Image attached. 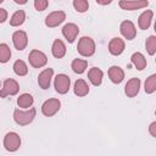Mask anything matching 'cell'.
<instances>
[{"mask_svg":"<svg viewBox=\"0 0 156 156\" xmlns=\"http://www.w3.org/2000/svg\"><path fill=\"white\" fill-rule=\"evenodd\" d=\"M124 48H126V43L122 38H112L108 43V51L111 55L113 56H118L121 55L123 51H124Z\"/></svg>","mask_w":156,"mask_h":156,"instance_id":"5bb4252c","label":"cell"},{"mask_svg":"<svg viewBox=\"0 0 156 156\" xmlns=\"http://www.w3.org/2000/svg\"><path fill=\"white\" fill-rule=\"evenodd\" d=\"M20 91V84L17 80L12 78H7L2 83V88L0 90V98H6V96H12L16 95Z\"/></svg>","mask_w":156,"mask_h":156,"instance_id":"52a82bcc","label":"cell"},{"mask_svg":"<svg viewBox=\"0 0 156 156\" xmlns=\"http://www.w3.org/2000/svg\"><path fill=\"white\" fill-rule=\"evenodd\" d=\"M130 61H132V63L135 66V68H136L138 71H143V69L146 67V65H147L146 58H145V56H144L141 52H134V54L132 55V57H130Z\"/></svg>","mask_w":156,"mask_h":156,"instance_id":"7402d4cb","label":"cell"},{"mask_svg":"<svg viewBox=\"0 0 156 156\" xmlns=\"http://www.w3.org/2000/svg\"><path fill=\"white\" fill-rule=\"evenodd\" d=\"M73 91L77 96L83 98L89 94V85L84 79H77L73 85Z\"/></svg>","mask_w":156,"mask_h":156,"instance_id":"ffe728a7","label":"cell"},{"mask_svg":"<svg viewBox=\"0 0 156 156\" xmlns=\"http://www.w3.org/2000/svg\"><path fill=\"white\" fill-rule=\"evenodd\" d=\"M12 43L15 49H17L18 51H22L27 48L28 45V35L24 30H16L12 34Z\"/></svg>","mask_w":156,"mask_h":156,"instance_id":"30bf717a","label":"cell"},{"mask_svg":"<svg viewBox=\"0 0 156 156\" xmlns=\"http://www.w3.org/2000/svg\"><path fill=\"white\" fill-rule=\"evenodd\" d=\"M112 1L111 0H107V1H102V0H96V4L99 5H110Z\"/></svg>","mask_w":156,"mask_h":156,"instance_id":"d6a6232c","label":"cell"},{"mask_svg":"<svg viewBox=\"0 0 156 156\" xmlns=\"http://www.w3.org/2000/svg\"><path fill=\"white\" fill-rule=\"evenodd\" d=\"M79 34V28L76 23H66L62 28V35L68 43H73Z\"/></svg>","mask_w":156,"mask_h":156,"instance_id":"7c38bea8","label":"cell"},{"mask_svg":"<svg viewBox=\"0 0 156 156\" xmlns=\"http://www.w3.org/2000/svg\"><path fill=\"white\" fill-rule=\"evenodd\" d=\"M16 4H20V5H24L27 4V0H13Z\"/></svg>","mask_w":156,"mask_h":156,"instance_id":"836d02e7","label":"cell"},{"mask_svg":"<svg viewBox=\"0 0 156 156\" xmlns=\"http://www.w3.org/2000/svg\"><path fill=\"white\" fill-rule=\"evenodd\" d=\"M60 108H61V101L58 99H55V98L48 99L41 105V113L46 117H52L60 111Z\"/></svg>","mask_w":156,"mask_h":156,"instance_id":"8992f818","label":"cell"},{"mask_svg":"<svg viewBox=\"0 0 156 156\" xmlns=\"http://www.w3.org/2000/svg\"><path fill=\"white\" fill-rule=\"evenodd\" d=\"M21 146V136L16 132H9L4 136V147L9 152H15Z\"/></svg>","mask_w":156,"mask_h":156,"instance_id":"3957f363","label":"cell"},{"mask_svg":"<svg viewBox=\"0 0 156 156\" xmlns=\"http://www.w3.org/2000/svg\"><path fill=\"white\" fill-rule=\"evenodd\" d=\"M65 20H66L65 11H61V10L54 11V12H50L45 17V26L49 27V28H55V27L60 26Z\"/></svg>","mask_w":156,"mask_h":156,"instance_id":"ba28073f","label":"cell"},{"mask_svg":"<svg viewBox=\"0 0 156 156\" xmlns=\"http://www.w3.org/2000/svg\"><path fill=\"white\" fill-rule=\"evenodd\" d=\"M118 5L123 10L134 11V10H140V9L146 7L149 5V1H146V0H136V1H133V0H121L118 2Z\"/></svg>","mask_w":156,"mask_h":156,"instance_id":"8fae6325","label":"cell"},{"mask_svg":"<svg viewBox=\"0 0 156 156\" xmlns=\"http://www.w3.org/2000/svg\"><path fill=\"white\" fill-rule=\"evenodd\" d=\"M77 51L84 57H90L95 54V41L90 37H82L77 44Z\"/></svg>","mask_w":156,"mask_h":156,"instance_id":"7a4b0ae2","label":"cell"},{"mask_svg":"<svg viewBox=\"0 0 156 156\" xmlns=\"http://www.w3.org/2000/svg\"><path fill=\"white\" fill-rule=\"evenodd\" d=\"M69 87H71V79L67 74L65 73H60L55 77V80H54V88L56 90V93L63 95V94H67L68 90H69Z\"/></svg>","mask_w":156,"mask_h":156,"instance_id":"5b68a950","label":"cell"},{"mask_svg":"<svg viewBox=\"0 0 156 156\" xmlns=\"http://www.w3.org/2000/svg\"><path fill=\"white\" fill-rule=\"evenodd\" d=\"M11 58V50L7 44H0V63H6Z\"/></svg>","mask_w":156,"mask_h":156,"instance_id":"4316f807","label":"cell"},{"mask_svg":"<svg viewBox=\"0 0 156 156\" xmlns=\"http://www.w3.org/2000/svg\"><path fill=\"white\" fill-rule=\"evenodd\" d=\"M73 7L76 9L77 12L83 13V12L88 11V9H89V2H88L87 0H73Z\"/></svg>","mask_w":156,"mask_h":156,"instance_id":"f1b7e54d","label":"cell"},{"mask_svg":"<svg viewBox=\"0 0 156 156\" xmlns=\"http://www.w3.org/2000/svg\"><path fill=\"white\" fill-rule=\"evenodd\" d=\"M24 21H26V12L23 10H17L16 12H13V15L10 18V26L18 27V26L23 24Z\"/></svg>","mask_w":156,"mask_h":156,"instance_id":"cb8c5ba5","label":"cell"},{"mask_svg":"<svg viewBox=\"0 0 156 156\" xmlns=\"http://www.w3.org/2000/svg\"><path fill=\"white\" fill-rule=\"evenodd\" d=\"M144 89L146 94H152L156 90V74H151L146 78L145 84H144Z\"/></svg>","mask_w":156,"mask_h":156,"instance_id":"484cf974","label":"cell"},{"mask_svg":"<svg viewBox=\"0 0 156 156\" xmlns=\"http://www.w3.org/2000/svg\"><path fill=\"white\" fill-rule=\"evenodd\" d=\"M48 6H49L48 0H35L34 1V7L37 11H44V10H46Z\"/></svg>","mask_w":156,"mask_h":156,"instance_id":"f546056e","label":"cell"},{"mask_svg":"<svg viewBox=\"0 0 156 156\" xmlns=\"http://www.w3.org/2000/svg\"><path fill=\"white\" fill-rule=\"evenodd\" d=\"M34 104V98L28 94V93H24V94H21L18 98H17V105L20 108H30Z\"/></svg>","mask_w":156,"mask_h":156,"instance_id":"44dd1931","label":"cell"},{"mask_svg":"<svg viewBox=\"0 0 156 156\" xmlns=\"http://www.w3.org/2000/svg\"><path fill=\"white\" fill-rule=\"evenodd\" d=\"M4 2V0H0V4H2Z\"/></svg>","mask_w":156,"mask_h":156,"instance_id":"e575fe53","label":"cell"},{"mask_svg":"<svg viewBox=\"0 0 156 156\" xmlns=\"http://www.w3.org/2000/svg\"><path fill=\"white\" fill-rule=\"evenodd\" d=\"M145 48L146 51L150 56H154L156 54V37L155 35H150L146 41H145Z\"/></svg>","mask_w":156,"mask_h":156,"instance_id":"83f0119b","label":"cell"},{"mask_svg":"<svg viewBox=\"0 0 156 156\" xmlns=\"http://www.w3.org/2000/svg\"><path fill=\"white\" fill-rule=\"evenodd\" d=\"M140 84H141V82H140L139 78H130V79L127 82L126 87H124V93H126V95H127L128 98H134V96H136V95L139 94V90H140Z\"/></svg>","mask_w":156,"mask_h":156,"instance_id":"9a60e30c","label":"cell"},{"mask_svg":"<svg viewBox=\"0 0 156 156\" xmlns=\"http://www.w3.org/2000/svg\"><path fill=\"white\" fill-rule=\"evenodd\" d=\"M119 32L121 34L123 35L124 39L127 40H133L135 37H136V28H135V24L129 21V20H126L121 23L119 26Z\"/></svg>","mask_w":156,"mask_h":156,"instance_id":"9c48e42d","label":"cell"},{"mask_svg":"<svg viewBox=\"0 0 156 156\" xmlns=\"http://www.w3.org/2000/svg\"><path fill=\"white\" fill-rule=\"evenodd\" d=\"M149 133L151 134V136L156 138V122H152L149 127Z\"/></svg>","mask_w":156,"mask_h":156,"instance_id":"1f68e13d","label":"cell"},{"mask_svg":"<svg viewBox=\"0 0 156 156\" xmlns=\"http://www.w3.org/2000/svg\"><path fill=\"white\" fill-rule=\"evenodd\" d=\"M107 74L110 80L115 84H119L124 79V71L119 66H111L107 71Z\"/></svg>","mask_w":156,"mask_h":156,"instance_id":"2e32d148","label":"cell"},{"mask_svg":"<svg viewBox=\"0 0 156 156\" xmlns=\"http://www.w3.org/2000/svg\"><path fill=\"white\" fill-rule=\"evenodd\" d=\"M54 76V69L52 68H45L43 69L39 76H38V84L43 90H46L50 88L51 84V79Z\"/></svg>","mask_w":156,"mask_h":156,"instance_id":"4fadbf2b","label":"cell"},{"mask_svg":"<svg viewBox=\"0 0 156 156\" xmlns=\"http://www.w3.org/2000/svg\"><path fill=\"white\" fill-rule=\"evenodd\" d=\"M51 54L55 58H62L66 55V45L61 39H55L51 45Z\"/></svg>","mask_w":156,"mask_h":156,"instance_id":"d6986e66","label":"cell"},{"mask_svg":"<svg viewBox=\"0 0 156 156\" xmlns=\"http://www.w3.org/2000/svg\"><path fill=\"white\" fill-rule=\"evenodd\" d=\"M88 67V61L87 60H83V58H74L71 63V68L74 73L77 74H82L85 72Z\"/></svg>","mask_w":156,"mask_h":156,"instance_id":"603a6c76","label":"cell"},{"mask_svg":"<svg viewBox=\"0 0 156 156\" xmlns=\"http://www.w3.org/2000/svg\"><path fill=\"white\" fill-rule=\"evenodd\" d=\"M35 115H37V110L34 107H30L24 111L16 108L13 111V121L18 126H28L33 122V119L35 118Z\"/></svg>","mask_w":156,"mask_h":156,"instance_id":"6da1fadb","label":"cell"},{"mask_svg":"<svg viewBox=\"0 0 156 156\" xmlns=\"http://www.w3.org/2000/svg\"><path fill=\"white\" fill-rule=\"evenodd\" d=\"M102 78H104V72H102L100 68L93 67V68L89 69V72H88V79H89V82H90L93 85H95V87L101 85Z\"/></svg>","mask_w":156,"mask_h":156,"instance_id":"ac0fdd59","label":"cell"},{"mask_svg":"<svg viewBox=\"0 0 156 156\" xmlns=\"http://www.w3.org/2000/svg\"><path fill=\"white\" fill-rule=\"evenodd\" d=\"M28 61H29V65L34 68H41L44 67L46 63H48V56L40 51V50H37V49H33L29 55H28Z\"/></svg>","mask_w":156,"mask_h":156,"instance_id":"277c9868","label":"cell"},{"mask_svg":"<svg viewBox=\"0 0 156 156\" xmlns=\"http://www.w3.org/2000/svg\"><path fill=\"white\" fill-rule=\"evenodd\" d=\"M152 17H154V12L151 10H145L140 13L139 18H138V26L140 29L143 30H146L150 24H151V21H152Z\"/></svg>","mask_w":156,"mask_h":156,"instance_id":"e0dca14e","label":"cell"},{"mask_svg":"<svg viewBox=\"0 0 156 156\" xmlns=\"http://www.w3.org/2000/svg\"><path fill=\"white\" fill-rule=\"evenodd\" d=\"M7 16H9V13H7L6 9L0 7V23H4L7 20Z\"/></svg>","mask_w":156,"mask_h":156,"instance_id":"4dcf8cb0","label":"cell"},{"mask_svg":"<svg viewBox=\"0 0 156 156\" xmlns=\"http://www.w3.org/2000/svg\"><path fill=\"white\" fill-rule=\"evenodd\" d=\"M12 68H13V72L20 77H23L28 73V66L23 60H16Z\"/></svg>","mask_w":156,"mask_h":156,"instance_id":"d4e9b609","label":"cell"}]
</instances>
